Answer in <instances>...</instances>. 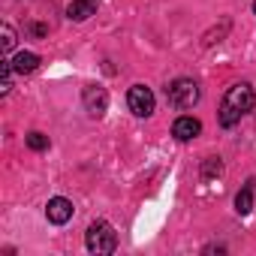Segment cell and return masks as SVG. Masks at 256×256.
<instances>
[{
	"instance_id": "1",
	"label": "cell",
	"mask_w": 256,
	"mask_h": 256,
	"mask_svg": "<svg viewBox=\"0 0 256 256\" xmlns=\"http://www.w3.org/2000/svg\"><path fill=\"white\" fill-rule=\"evenodd\" d=\"M253 102H256V96H253L250 84H232L220 106V126H235L241 120V114H247L253 108Z\"/></svg>"
},
{
	"instance_id": "2",
	"label": "cell",
	"mask_w": 256,
	"mask_h": 256,
	"mask_svg": "<svg viewBox=\"0 0 256 256\" xmlns=\"http://www.w3.org/2000/svg\"><path fill=\"white\" fill-rule=\"evenodd\" d=\"M84 244H88L90 253H114V247H118V235H114L112 223L96 220V223L88 226V232H84Z\"/></svg>"
},
{
	"instance_id": "3",
	"label": "cell",
	"mask_w": 256,
	"mask_h": 256,
	"mask_svg": "<svg viewBox=\"0 0 256 256\" xmlns=\"http://www.w3.org/2000/svg\"><path fill=\"white\" fill-rule=\"evenodd\" d=\"M166 96L175 108H193L199 102V84L193 78H175L169 88H166Z\"/></svg>"
},
{
	"instance_id": "4",
	"label": "cell",
	"mask_w": 256,
	"mask_h": 256,
	"mask_svg": "<svg viewBox=\"0 0 256 256\" xmlns=\"http://www.w3.org/2000/svg\"><path fill=\"white\" fill-rule=\"evenodd\" d=\"M126 106H130V112H133L136 118H148V114H154V94H151V88H145V84H133L130 94H126Z\"/></svg>"
},
{
	"instance_id": "5",
	"label": "cell",
	"mask_w": 256,
	"mask_h": 256,
	"mask_svg": "<svg viewBox=\"0 0 256 256\" xmlns=\"http://www.w3.org/2000/svg\"><path fill=\"white\" fill-rule=\"evenodd\" d=\"M82 102H84L88 114L102 118L106 108H108V94H106V88H100V84H88V88L82 90Z\"/></svg>"
},
{
	"instance_id": "6",
	"label": "cell",
	"mask_w": 256,
	"mask_h": 256,
	"mask_svg": "<svg viewBox=\"0 0 256 256\" xmlns=\"http://www.w3.org/2000/svg\"><path fill=\"white\" fill-rule=\"evenodd\" d=\"M46 217H48L54 226H64V223L72 217V202H70V199H64V196L48 199V205H46Z\"/></svg>"
},
{
	"instance_id": "7",
	"label": "cell",
	"mask_w": 256,
	"mask_h": 256,
	"mask_svg": "<svg viewBox=\"0 0 256 256\" xmlns=\"http://www.w3.org/2000/svg\"><path fill=\"white\" fill-rule=\"evenodd\" d=\"M202 133V124L196 120V118H190V114H184V118H178L175 124H172V136L178 139V142H190V139H196Z\"/></svg>"
},
{
	"instance_id": "8",
	"label": "cell",
	"mask_w": 256,
	"mask_h": 256,
	"mask_svg": "<svg viewBox=\"0 0 256 256\" xmlns=\"http://www.w3.org/2000/svg\"><path fill=\"white\" fill-rule=\"evenodd\" d=\"M66 16L72 22H84V18L96 16V0H72V4L66 6Z\"/></svg>"
},
{
	"instance_id": "9",
	"label": "cell",
	"mask_w": 256,
	"mask_h": 256,
	"mask_svg": "<svg viewBox=\"0 0 256 256\" xmlns=\"http://www.w3.org/2000/svg\"><path fill=\"white\" fill-rule=\"evenodd\" d=\"M36 66H40V54H34V52H22V54H16V58H12V70H16L18 76L34 72Z\"/></svg>"
},
{
	"instance_id": "10",
	"label": "cell",
	"mask_w": 256,
	"mask_h": 256,
	"mask_svg": "<svg viewBox=\"0 0 256 256\" xmlns=\"http://www.w3.org/2000/svg\"><path fill=\"white\" fill-rule=\"evenodd\" d=\"M235 211H238V214H250V211H253V181H247V184L238 190V196H235Z\"/></svg>"
},
{
	"instance_id": "11",
	"label": "cell",
	"mask_w": 256,
	"mask_h": 256,
	"mask_svg": "<svg viewBox=\"0 0 256 256\" xmlns=\"http://www.w3.org/2000/svg\"><path fill=\"white\" fill-rule=\"evenodd\" d=\"M220 172H223L220 157H208V160H205V166H202V178L208 181V178H214V175H220Z\"/></svg>"
},
{
	"instance_id": "12",
	"label": "cell",
	"mask_w": 256,
	"mask_h": 256,
	"mask_svg": "<svg viewBox=\"0 0 256 256\" xmlns=\"http://www.w3.org/2000/svg\"><path fill=\"white\" fill-rule=\"evenodd\" d=\"M0 36H4V40H0V42H4V52L10 54V52L16 48V30H12L10 24H4V28H0Z\"/></svg>"
},
{
	"instance_id": "13",
	"label": "cell",
	"mask_w": 256,
	"mask_h": 256,
	"mask_svg": "<svg viewBox=\"0 0 256 256\" xmlns=\"http://www.w3.org/2000/svg\"><path fill=\"white\" fill-rule=\"evenodd\" d=\"M28 148H30V151H46V148H48V136L30 133V136H28Z\"/></svg>"
},
{
	"instance_id": "14",
	"label": "cell",
	"mask_w": 256,
	"mask_h": 256,
	"mask_svg": "<svg viewBox=\"0 0 256 256\" xmlns=\"http://www.w3.org/2000/svg\"><path fill=\"white\" fill-rule=\"evenodd\" d=\"M253 12H256V4H253Z\"/></svg>"
}]
</instances>
